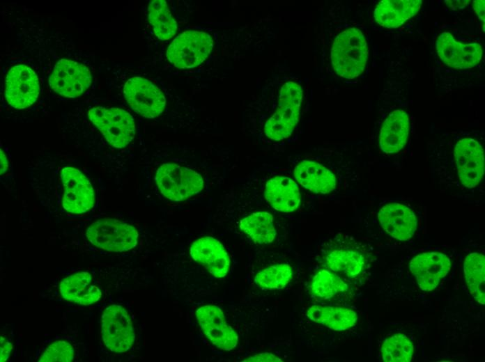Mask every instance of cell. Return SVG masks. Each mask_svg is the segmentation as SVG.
I'll return each mask as SVG.
<instances>
[{"label": "cell", "instance_id": "1", "mask_svg": "<svg viewBox=\"0 0 485 362\" xmlns=\"http://www.w3.org/2000/svg\"><path fill=\"white\" fill-rule=\"evenodd\" d=\"M477 134H445L429 156L435 189L454 199L481 202L485 192L484 153Z\"/></svg>", "mask_w": 485, "mask_h": 362}, {"label": "cell", "instance_id": "2", "mask_svg": "<svg viewBox=\"0 0 485 362\" xmlns=\"http://www.w3.org/2000/svg\"><path fill=\"white\" fill-rule=\"evenodd\" d=\"M355 162L343 158H301L293 167L295 180L308 191L321 196L348 192L359 177Z\"/></svg>", "mask_w": 485, "mask_h": 362}, {"label": "cell", "instance_id": "3", "mask_svg": "<svg viewBox=\"0 0 485 362\" xmlns=\"http://www.w3.org/2000/svg\"><path fill=\"white\" fill-rule=\"evenodd\" d=\"M372 253L353 237L339 233L323 244L318 258L323 268L331 270L350 283L359 281L371 264Z\"/></svg>", "mask_w": 485, "mask_h": 362}, {"label": "cell", "instance_id": "4", "mask_svg": "<svg viewBox=\"0 0 485 362\" xmlns=\"http://www.w3.org/2000/svg\"><path fill=\"white\" fill-rule=\"evenodd\" d=\"M303 90L301 85L287 80L279 86L272 111L265 122L263 132L272 141L288 138L300 119Z\"/></svg>", "mask_w": 485, "mask_h": 362}, {"label": "cell", "instance_id": "5", "mask_svg": "<svg viewBox=\"0 0 485 362\" xmlns=\"http://www.w3.org/2000/svg\"><path fill=\"white\" fill-rule=\"evenodd\" d=\"M368 48L364 34L351 27L339 33L331 49V63L335 72L346 79H353L364 71Z\"/></svg>", "mask_w": 485, "mask_h": 362}, {"label": "cell", "instance_id": "6", "mask_svg": "<svg viewBox=\"0 0 485 362\" xmlns=\"http://www.w3.org/2000/svg\"><path fill=\"white\" fill-rule=\"evenodd\" d=\"M86 236L96 247L109 251L123 252L137 245L139 233L129 223L104 218L91 223L86 229Z\"/></svg>", "mask_w": 485, "mask_h": 362}, {"label": "cell", "instance_id": "7", "mask_svg": "<svg viewBox=\"0 0 485 362\" xmlns=\"http://www.w3.org/2000/svg\"><path fill=\"white\" fill-rule=\"evenodd\" d=\"M161 194L172 201H182L200 192L203 180L196 171L173 163L161 165L155 173Z\"/></svg>", "mask_w": 485, "mask_h": 362}, {"label": "cell", "instance_id": "8", "mask_svg": "<svg viewBox=\"0 0 485 362\" xmlns=\"http://www.w3.org/2000/svg\"><path fill=\"white\" fill-rule=\"evenodd\" d=\"M88 117L106 141L114 148L127 146L134 137L133 117L125 110L95 107L88 111Z\"/></svg>", "mask_w": 485, "mask_h": 362}, {"label": "cell", "instance_id": "9", "mask_svg": "<svg viewBox=\"0 0 485 362\" xmlns=\"http://www.w3.org/2000/svg\"><path fill=\"white\" fill-rule=\"evenodd\" d=\"M377 219L387 237L399 242H406L415 237L419 226L418 217L411 203L401 200L381 203Z\"/></svg>", "mask_w": 485, "mask_h": 362}, {"label": "cell", "instance_id": "10", "mask_svg": "<svg viewBox=\"0 0 485 362\" xmlns=\"http://www.w3.org/2000/svg\"><path fill=\"white\" fill-rule=\"evenodd\" d=\"M213 47L210 35L198 31H185L176 37L167 51L168 61L176 68L188 69L199 65Z\"/></svg>", "mask_w": 485, "mask_h": 362}, {"label": "cell", "instance_id": "11", "mask_svg": "<svg viewBox=\"0 0 485 362\" xmlns=\"http://www.w3.org/2000/svg\"><path fill=\"white\" fill-rule=\"evenodd\" d=\"M100 335L105 347L113 352H125L132 347L134 329L124 307L111 304L105 308L100 318Z\"/></svg>", "mask_w": 485, "mask_h": 362}, {"label": "cell", "instance_id": "12", "mask_svg": "<svg viewBox=\"0 0 485 362\" xmlns=\"http://www.w3.org/2000/svg\"><path fill=\"white\" fill-rule=\"evenodd\" d=\"M123 94L130 107L144 118L157 117L166 105L162 92L149 80L142 77L129 79L124 85Z\"/></svg>", "mask_w": 485, "mask_h": 362}, {"label": "cell", "instance_id": "13", "mask_svg": "<svg viewBox=\"0 0 485 362\" xmlns=\"http://www.w3.org/2000/svg\"><path fill=\"white\" fill-rule=\"evenodd\" d=\"M91 82V73L86 66L64 58L57 61L49 78L52 89L68 98L80 96Z\"/></svg>", "mask_w": 485, "mask_h": 362}, {"label": "cell", "instance_id": "14", "mask_svg": "<svg viewBox=\"0 0 485 362\" xmlns=\"http://www.w3.org/2000/svg\"><path fill=\"white\" fill-rule=\"evenodd\" d=\"M63 188L62 206L68 212L82 214L90 210L95 204L93 187L79 170L64 167L61 171Z\"/></svg>", "mask_w": 485, "mask_h": 362}, {"label": "cell", "instance_id": "15", "mask_svg": "<svg viewBox=\"0 0 485 362\" xmlns=\"http://www.w3.org/2000/svg\"><path fill=\"white\" fill-rule=\"evenodd\" d=\"M39 93L38 78L31 68L20 64L10 69L6 77L5 97L12 107L22 109L30 107Z\"/></svg>", "mask_w": 485, "mask_h": 362}, {"label": "cell", "instance_id": "16", "mask_svg": "<svg viewBox=\"0 0 485 362\" xmlns=\"http://www.w3.org/2000/svg\"><path fill=\"white\" fill-rule=\"evenodd\" d=\"M410 116L403 108L389 111L381 123L378 143L380 151L392 156L400 153L406 146L410 134Z\"/></svg>", "mask_w": 485, "mask_h": 362}, {"label": "cell", "instance_id": "17", "mask_svg": "<svg viewBox=\"0 0 485 362\" xmlns=\"http://www.w3.org/2000/svg\"><path fill=\"white\" fill-rule=\"evenodd\" d=\"M198 323L208 340L217 348L230 351L238 342V336L226 321L222 310L215 305H205L196 311Z\"/></svg>", "mask_w": 485, "mask_h": 362}, {"label": "cell", "instance_id": "18", "mask_svg": "<svg viewBox=\"0 0 485 362\" xmlns=\"http://www.w3.org/2000/svg\"><path fill=\"white\" fill-rule=\"evenodd\" d=\"M451 260L439 251H428L417 254L409 263V269L424 291H432L448 273Z\"/></svg>", "mask_w": 485, "mask_h": 362}, {"label": "cell", "instance_id": "19", "mask_svg": "<svg viewBox=\"0 0 485 362\" xmlns=\"http://www.w3.org/2000/svg\"><path fill=\"white\" fill-rule=\"evenodd\" d=\"M436 47L440 59L448 66L456 69L472 68L482 56L479 44L458 42L449 32H443L438 36Z\"/></svg>", "mask_w": 485, "mask_h": 362}, {"label": "cell", "instance_id": "20", "mask_svg": "<svg viewBox=\"0 0 485 362\" xmlns=\"http://www.w3.org/2000/svg\"><path fill=\"white\" fill-rule=\"evenodd\" d=\"M192 258L216 278L224 277L230 267V258L223 245L212 237L195 240L190 246Z\"/></svg>", "mask_w": 485, "mask_h": 362}, {"label": "cell", "instance_id": "21", "mask_svg": "<svg viewBox=\"0 0 485 362\" xmlns=\"http://www.w3.org/2000/svg\"><path fill=\"white\" fill-rule=\"evenodd\" d=\"M264 197L272 208L282 212L295 211L301 201L298 184L285 175H275L265 182Z\"/></svg>", "mask_w": 485, "mask_h": 362}, {"label": "cell", "instance_id": "22", "mask_svg": "<svg viewBox=\"0 0 485 362\" xmlns=\"http://www.w3.org/2000/svg\"><path fill=\"white\" fill-rule=\"evenodd\" d=\"M310 290L317 299L330 302H344L352 298L351 283L328 269L318 271L312 278Z\"/></svg>", "mask_w": 485, "mask_h": 362}, {"label": "cell", "instance_id": "23", "mask_svg": "<svg viewBox=\"0 0 485 362\" xmlns=\"http://www.w3.org/2000/svg\"><path fill=\"white\" fill-rule=\"evenodd\" d=\"M61 297L71 302L90 305L102 297L100 288L95 283L88 272H80L64 278L59 284Z\"/></svg>", "mask_w": 485, "mask_h": 362}, {"label": "cell", "instance_id": "24", "mask_svg": "<svg viewBox=\"0 0 485 362\" xmlns=\"http://www.w3.org/2000/svg\"><path fill=\"white\" fill-rule=\"evenodd\" d=\"M421 0H383L374 10V19L385 28H397L419 10Z\"/></svg>", "mask_w": 485, "mask_h": 362}, {"label": "cell", "instance_id": "25", "mask_svg": "<svg viewBox=\"0 0 485 362\" xmlns=\"http://www.w3.org/2000/svg\"><path fill=\"white\" fill-rule=\"evenodd\" d=\"M306 315L312 322L337 331L353 327L357 320L355 311L341 306L314 305Z\"/></svg>", "mask_w": 485, "mask_h": 362}, {"label": "cell", "instance_id": "26", "mask_svg": "<svg viewBox=\"0 0 485 362\" xmlns=\"http://www.w3.org/2000/svg\"><path fill=\"white\" fill-rule=\"evenodd\" d=\"M240 229L258 244L272 243L277 235L273 217L268 212L252 213L239 222Z\"/></svg>", "mask_w": 485, "mask_h": 362}, {"label": "cell", "instance_id": "27", "mask_svg": "<svg viewBox=\"0 0 485 362\" xmlns=\"http://www.w3.org/2000/svg\"><path fill=\"white\" fill-rule=\"evenodd\" d=\"M464 275L468 288L480 304H485V258L479 252L468 254L464 260Z\"/></svg>", "mask_w": 485, "mask_h": 362}, {"label": "cell", "instance_id": "28", "mask_svg": "<svg viewBox=\"0 0 485 362\" xmlns=\"http://www.w3.org/2000/svg\"><path fill=\"white\" fill-rule=\"evenodd\" d=\"M148 17L158 39L167 40L176 34L177 23L164 0H153L149 2Z\"/></svg>", "mask_w": 485, "mask_h": 362}, {"label": "cell", "instance_id": "29", "mask_svg": "<svg viewBox=\"0 0 485 362\" xmlns=\"http://www.w3.org/2000/svg\"><path fill=\"white\" fill-rule=\"evenodd\" d=\"M383 361L408 362L413 354V345L404 335L396 334L387 338L381 347Z\"/></svg>", "mask_w": 485, "mask_h": 362}, {"label": "cell", "instance_id": "30", "mask_svg": "<svg viewBox=\"0 0 485 362\" xmlns=\"http://www.w3.org/2000/svg\"><path fill=\"white\" fill-rule=\"evenodd\" d=\"M293 271L287 264H277L268 267L259 272L254 282L259 286L267 289H281L292 279Z\"/></svg>", "mask_w": 485, "mask_h": 362}, {"label": "cell", "instance_id": "31", "mask_svg": "<svg viewBox=\"0 0 485 362\" xmlns=\"http://www.w3.org/2000/svg\"><path fill=\"white\" fill-rule=\"evenodd\" d=\"M75 349L72 343L64 339H59L49 344L41 353L38 361H72Z\"/></svg>", "mask_w": 485, "mask_h": 362}, {"label": "cell", "instance_id": "32", "mask_svg": "<svg viewBox=\"0 0 485 362\" xmlns=\"http://www.w3.org/2000/svg\"><path fill=\"white\" fill-rule=\"evenodd\" d=\"M13 349L12 337L9 333H1V361H7Z\"/></svg>", "mask_w": 485, "mask_h": 362}, {"label": "cell", "instance_id": "33", "mask_svg": "<svg viewBox=\"0 0 485 362\" xmlns=\"http://www.w3.org/2000/svg\"><path fill=\"white\" fill-rule=\"evenodd\" d=\"M243 361L281 362V361H282V360L273 354L265 352V353H260V354H257L251 356L245 359V360H243Z\"/></svg>", "mask_w": 485, "mask_h": 362}, {"label": "cell", "instance_id": "34", "mask_svg": "<svg viewBox=\"0 0 485 362\" xmlns=\"http://www.w3.org/2000/svg\"><path fill=\"white\" fill-rule=\"evenodd\" d=\"M484 0H475L473 1V8L479 19L484 23Z\"/></svg>", "mask_w": 485, "mask_h": 362}, {"label": "cell", "instance_id": "35", "mask_svg": "<svg viewBox=\"0 0 485 362\" xmlns=\"http://www.w3.org/2000/svg\"><path fill=\"white\" fill-rule=\"evenodd\" d=\"M8 162L6 156L1 149V175L3 174L8 169Z\"/></svg>", "mask_w": 485, "mask_h": 362}]
</instances>
